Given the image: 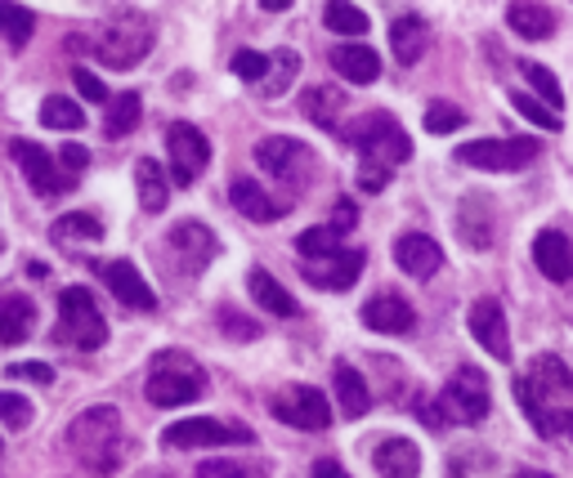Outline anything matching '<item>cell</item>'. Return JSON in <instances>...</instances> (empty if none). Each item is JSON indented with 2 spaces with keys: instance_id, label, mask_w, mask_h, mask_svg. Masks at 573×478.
Returning a JSON list of instances; mask_svg holds the SVG:
<instances>
[{
  "instance_id": "cell-51",
  "label": "cell",
  "mask_w": 573,
  "mask_h": 478,
  "mask_svg": "<svg viewBox=\"0 0 573 478\" xmlns=\"http://www.w3.org/2000/svg\"><path fill=\"white\" fill-rule=\"evenodd\" d=\"M314 478H350V474L340 469L336 460H327V456H323V460H314Z\"/></svg>"
},
{
  "instance_id": "cell-26",
  "label": "cell",
  "mask_w": 573,
  "mask_h": 478,
  "mask_svg": "<svg viewBox=\"0 0 573 478\" xmlns=\"http://www.w3.org/2000/svg\"><path fill=\"white\" fill-rule=\"evenodd\" d=\"M37 326V304L28 295H0V344H23Z\"/></svg>"
},
{
  "instance_id": "cell-5",
  "label": "cell",
  "mask_w": 573,
  "mask_h": 478,
  "mask_svg": "<svg viewBox=\"0 0 573 478\" xmlns=\"http://www.w3.org/2000/svg\"><path fill=\"white\" fill-rule=\"evenodd\" d=\"M355 148H359L364 166H377V170H386V175L412 157V139L403 135V126L395 122L390 112H368V116H359Z\"/></svg>"
},
{
  "instance_id": "cell-14",
  "label": "cell",
  "mask_w": 573,
  "mask_h": 478,
  "mask_svg": "<svg viewBox=\"0 0 573 478\" xmlns=\"http://www.w3.org/2000/svg\"><path fill=\"white\" fill-rule=\"evenodd\" d=\"M99 278L108 282V291L117 295L126 309H140V313H153V309H157L153 287L144 282V273H140L131 260H108V264H99Z\"/></svg>"
},
{
  "instance_id": "cell-1",
  "label": "cell",
  "mask_w": 573,
  "mask_h": 478,
  "mask_svg": "<svg viewBox=\"0 0 573 478\" xmlns=\"http://www.w3.org/2000/svg\"><path fill=\"white\" fill-rule=\"evenodd\" d=\"M68 447H72V456L94 478L112 474V469L122 465V447H126V429H122L117 407H90V412H81L68 425Z\"/></svg>"
},
{
  "instance_id": "cell-2",
  "label": "cell",
  "mask_w": 573,
  "mask_h": 478,
  "mask_svg": "<svg viewBox=\"0 0 573 478\" xmlns=\"http://www.w3.org/2000/svg\"><path fill=\"white\" fill-rule=\"evenodd\" d=\"M94 50L108 67H140L153 50V19L140 10H112L94 32Z\"/></svg>"
},
{
  "instance_id": "cell-9",
  "label": "cell",
  "mask_w": 573,
  "mask_h": 478,
  "mask_svg": "<svg viewBox=\"0 0 573 478\" xmlns=\"http://www.w3.org/2000/svg\"><path fill=\"white\" fill-rule=\"evenodd\" d=\"M274 416L291 429H305V434H318L331 425V407L323 398V389L314 385H287L274 394Z\"/></svg>"
},
{
  "instance_id": "cell-31",
  "label": "cell",
  "mask_w": 573,
  "mask_h": 478,
  "mask_svg": "<svg viewBox=\"0 0 573 478\" xmlns=\"http://www.w3.org/2000/svg\"><path fill=\"white\" fill-rule=\"evenodd\" d=\"M296 72H300V54L296 50H274L269 54V67H265V81L256 85L265 98H278L291 81H296Z\"/></svg>"
},
{
  "instance_id": "cell-48",
  "label": "cell",
  "mask_w": 573,
  "mask_h": 478,
  "mask_svg": "<svg viewBox=\"0 0 573 478\" xmlns=\"http://www.w3.org/2000/svg\"><path fill=\"white\" fill-rule=\"evenodd\" d=\"M59 162L68 166V179H72V175H81V170L90 166V153H85V148H76V144H68V148L59 153Z\"/></svg>"
},
{
  "instance_id": "cell-25",
  "label": "cell",
  "mask_w": 573,
  "mask_h": 478,
  "mask_svg": "<svg viewBox=\"0 0 573 478\" xmlns=\"http://www.w3.org/2000/svg\"><path fill=\"white\" fill-rule=\"evenodd\" d=\"M331 67L346 81H355V85H372L381 76V59H377L372 45H336L331 50Z\"/></svg>"
},
{
  "instance_id": "cell-15",
  "label": "cell",
  "mask_w": 573,
  "mask_h": 478,
  "mask_svg": "<svg viewBox=\"0 0 573 478\" xmlns=\"http://www.w3.org/2000/svg\"><path fill=\"white\" fill-rule=\"evenodd\" d=\"M395 260L408 278H434L443 269V251L430 232H403L395 242Z\"/></svg>"
},
{
  "instance_id": "cell-17",
  "label": "cell",
  "mask_w": 573,
  "mask_h": 478,
  "mask_svg": "<svg viewBox=\"0 0 573 478\" xmlns=\"http://www.w3.org/2000/svg\"><path fill=\"white\" fill-rule=\"evenodd\" d=\"M533 264L542 269V278L551 282H569L573 278V242L560 228H542L533 237Z\"/></svg>"
},
{
  "instance_id": "cell-3",
  "label": "cell",
  "mask_w": 573,
  "mask_h": 478,
  "mask_svg": "<svg viewBox=\"0 0 573 478\" xmlns=\"http://www.w3.org/2000/svg\"><path fill=\"white\" fill-rule=\"evenodd\" d=\"M144 394H149L153 407H184V403L206 394V372L193 363L188 353L166 349V353L153 357V372H149Z\"/></svg>"
},
{
  "instance_id": "cell-45",
  "label": "cell",
  "mask_w": 573,
  "mask_h": 478,
  "mask_svg": "<svg viewBox=\"0 0 573 478\" xmlns=\"http://www.w3.org/2000/svg\"><path fill=\"white\" fill-rule=\"evenodd\" d=\"M197 478H252V474H247V465L219 456V460H202L197 465Z\"/></svg>"
},
{
  "instance_id": "cell-10",
  "label": "cell",
  "mask_w": 573,
  "mask_h": 478,
  "mask_svg": "<svg viewBox=\"0 0 573 478\" xmlns=\"http://www.w3.org/2000/svg\"><path fill=\"white\" fill-rule=\"evenodd\" d=\"M166 153H171V179H175L180 188H188V184L206 170V162H211L206 135H202L197 126H188V122H175V126L166 131Z\"/></svg>"
},
{
  "instance_id": "cell-53",
  "label": "cell",
  "mask_w": 573,
  "mask_h": 478,
  "mask_svg": "<svg viewBox=\"0 0 573 478\" xmlns=\"http://www.w3.org/2000/svg\"><path fill=\"white\" fill-rule=\"evenodd\" d=\"M149 478H157V474H149Z\"/></svg>"
},
{
  "instance_id": "cell-21",
  "label": "cell",
  "mask_w": 573,
  "mask_h": 478,
  "mask_svg": "<svg viewBox=\"0 0 573 478\" xmlns=\"http://www.w3.org/2000/svg\"><path fill=\"white\" fill-rule=\"evenodd\" d=\"M359 273H364V251H346V247L327 260H318L314 269H305V278L323 291H350L359 282Z\"/></svg>"
},
{
  "instance_id": "cell-46",
  "label": "cell",
  "mask_w": 573,
  "mask_h": 478,
  "mask_svg": "<svg viewBox=\"0 0 573 478\" xmlns=\"http://www.w3.org/2000/svg\"><path fill=\"white\" fill-rule=\"evenodd\" d=\"M72 81H76L81 98H90V103H108V90H103V81H99L90 67H76V72H72Z\"/></svg>"
},
{
  "instance_id": "cell-35",
  "label": "cell",
  "mask_w": 573,
  "mask_h": 478,
  "mask_svg": "<svg viewBox=\"0 0 573 478\" xmlns=\"http://www.w3.org/2000/svg\"><path fill=\"white\" fill-rule=\"evenodd\" d=\"M323 28L340 32V37H364L368 32V14L359 6H346V0H331V6H323Z\"/></svg>"
},
{
  "instance_id": "cell-36",
  "label": "cell",
  "mask_w": 573,
  "mask_h": 478,
  "mask_svg": "<svg viewBox=\"0 0 573 478\" xmlns=\"http://www.w3.org/2000/svg\"><path fill=\"white\" fill-rule=\"evenodd\" d=\"M296 251H300L305 260H327V256L340 251V232H336L331 224H314V228H305V232L296 237Z\"/></svg>"
},
{
  "instance_id": "cell-47",
  "label": "cell",
  "mask_w": 573,
  "mask_h": 478,
  "mask_svg": "<svg viewBox=\"0 0 573 478\" xmlns=\"http://www.w3.org/2000/svg\"><path fill=\"white\" fill-rule=\"evenodd\" d=\"M6 376H14V381H32V385H50V381H54V372H50L45 363H14Z\"/></svg>"
},
{
  "instance_id": "cell-37",
  "label": "cell",
  "mask_w": 573,
  "mask_h": 478,
  "mask_svg": "<svg viewBox=\"0 0 573 478\" xmlns=\"http://www.w3.org/2000/svg\"><path fill=\"white\" fill-rule=\"evenodd\" d=\"M41 122H45V126H54V131H81V126H85V112H81L72 98L50 94V98L41 103Z\"/></svg>"
},
{
  "instance_id": "cell-33",
  "label": "cell",
  "mask_w": 573,
  "mask_h": 478,
  "mask_svg": "<svg viewBox=\"0 0 573 478\" xmlns=\"http://www.w3.org/2000/svg\"><path fill=\"white\" fill-rule=\"evenodd\" d=\"M520 76L542 94V107L546 112H555L560 116V103H564V90H560V81H555V72L551 67H542V63H533V59H520Z\"/></svg>"
},
{
  "instance_id": "cell-29",
  "label": "cell",
  "mask_w": 573,
  "mask_h": 478,
  "mask_svg": "<svg viewBox=\"0 0 573 478\" xmlns=\"http://www.w3.org/2000/svg\"><path fill=\"white\" fill-rule=\"evenodd\" d=\"M135 188H140V206H144L149 215H162V210H166V201H171V179L162 175V162L140 157V166H135Z\"/></svg>"
},
{
  "instance_id": "cell-12",
  "label": "cell",
  "mask_w": 573,
  "mask_h": 478,
  "mask_svg": "<svg viewBox=\"0 0 573 478\" xmlns=\"http://www.w3.org/2000/svg\"><path fill=\"white\" fill-rule=\"evenodd\" d=\"M10 157L19 162V170L28 175V184H32L37 197H54V193H68L72 188V179L59 175V162L41 144H32V139H14L10 144Z\"/></svg>"
},
{
  "instance_id": "cell-19",
  "label": "cell",
  "mask_w": 573,
  "mask_h": 478,
  "mask_svg": "<svg viewBox=\"0 0 573 478\" xmlns=\"http://www.w3.org/2000/svg\"><path fill=\"white\" fill-rule=\"evenodd\" d=\"M412 322H417L412 304L403 295H395V291H381V295H372L364 304V326H372L381 335H403V331H412Z\"/></svg>"
},
{
  "instance_id": "cell-34",
  "label": "cell",
  "mask_w": 573,
  "mask_h": 478,
  "mask_svg": "<svg viewBox=\"0 0 573 478\" xmlns=\"http://www.w3.org/2000/svg\"><path fill=\"white\" fill-rule=\"evenodd\" d=\"M340 103H346V98H340V90H331V85H318V90H305V116H309V122L314 126H336V116H340Z\"/></svg>"
},
{
  "instance_id": "cell-27",
  "label": "cell",
  "mask_w": 573,
  "mask_h": 478,
  "mask_svg": "<svg viewBox=\"0 0 573 478\" xmlns=\"http://www.w3.org/2000/svg\"><path fill=\"white\" fill-rule=\"evenodd\" d=\"M507 23L524 41H546L555 32V10L551 6H529V0H515V6H507Z\"/></svg>"
},
{
  "instance_id": "cell-44",
  "label": "cell",
  "mask_w": 573,
  "mask_h": 478,
  "mask_svg": "<svg viewBox=\"0 0 573 478\" xmlns=\"http://www.w3.org/2000/svg\"><path fill=\"white\" fill-rule=\"evenodd\" d=\"M219 326L228 331V335H234V340H260V326L252 322V318H243V313H234V309H219Z\"/></svg>"
},
{
  "instance_id": "cell-6",
  "label": "cell",
  "mask_w": 573,
  "mask_h": 478,
  "mask_svg": "<svg viewBox=\"0 0 573 478\" xmlns=\"http://www.w3.org/2000/svg\"><path fill=\"white\" fill-rule=\"evenodd\" d=\"M256 162H260V170H265L269 179H278L287 193H300V188L314 179V148L300 144V139H287V135L260 139Z\"/></svg>"
},
{
  "instance_id": "cell-41",
  "label": "cell",
  "mask_w": 573,
  "mask_h": 478,
  "mask_svg": "<svg viewBox=\"0 0 573 478\" xmlns=\"http://www.w3.org/2000/svg\"><path fill=\"white\" fill-rule=\"evenodd\" d=\"M0 425L28 429V425H32V403H28L23 394H6V389H0Z\"/></svg>"
},
{
  "instance_id": "cell-32",
  "label": "cell",
  "mask_w": 573,
  "mask_h": 478,
  "mask_svg": "<svg viewBox=\"0 0 573 478\" xmlns=\"http://www.w3.org/2000/svg\"><path fill=\"white\" fill-rule=\"evenodd\" d=\"M529 381H533V389L542 394H573V376H569V367L560 363V357L555 353H542L538 357V363L529 367Z\"/></svg>"
},
{
  "instance_id": "cell-7",
  "label": "cell",
  "mask_w": 573,
  "mask_h": 478,
  "mask_svg": "<svg viewBox=\"0 0 573 478\" xmlns=\"http://www.w3.org/2000/svg\"><path fill=\"white\" fill-rule=\"evenodd\" d=\"M59 335L76 349H99L108 340V322L85 287H68L59 295Z\"/></svg>"
},
{
  "instance_id": "cell-28",
  "label": "cell",
  "mask_w": 573,
  "mask_h": 478,
  "mask_svg": "<svg viewBox=\"0 0 573 478\" xmlns=\"http://www.w3.org/2000/svg\"><path fill=\"white\" fill-rule=\"evenodd\" d=\"M247 287H252V300H256L260 309H269L274 318H296V313H300V304L291 300V291H287V287H283L274 273H265V269H252Z\"/></svg>"
},
{
  "instance_id": "cell-42",
  "label": "cell",
  "mask_w": 573,
  "mask_h": 478,
  "mask_svg": "<svg viewBox=\"0 0 573 478\" xmlns=\"http://www.w3.org/2000/svg\"><path fill=\"white\" fill-rule=\"evenodd\" d=\"M265 67H269V54H260V50H238L234 54V76L247 81V85H260Z\"/></svg>"
},
{
  "instance_id": "cell-11",
  "label": "cell",
  "mask_w": 573,
  "mask_h": 478,
  "mask_svg": "<svg viewBox=\"0 0 573 478\" xmlns=\"http://www.w3.org/2000/svg\"><path fill=\"white\" fill-rule=\"evenodd\" d=\"M166 447H224V443H252V429L243 425H224V420H206V416H188L162 429Z\"/></svg>"
},
{
  "instance_id": "cell-16",
  "label": "cell",
  "mask_w": 573,
  "mask_h": 478,
  "mask_svg": "<svg viewBox=\"0 0 573 478\" xmlns=\"http://www.w3.org/2000/svg\"><path fill=\"white\" fill-rule=\"evenodd\" d=\"M228 197H234V210H238V215H247V219H256V224H274V219H283V215L291 210L287 197L265 193L256 179H234V184H228Z\"/></svg>"
},
{
  "instance_id": "cell-39",
  "label": "cell",
  "mask_w": 573,
  "mask_h": 478,
  "mask_svg": "<svg viewBox=\"0 0 573 478\" xmlns=\"http://www.w3.org/2000/svg\"><path fill=\"white\" fill-rule=\"evenodd\" d=\"M54 237H63V242H99V237H103V224H99L94 215L76 210V215L54 219Z\"/></svg>"
},
{
  "instance_id": "cell-52",
  "label": "cell",
  "mask_w": 573,
  "mask_h": 478,
  "mask_svg": "<svg viewBox=\"0 0 573 478\" xmlns=\"http://www.w3.org/2000/svg\"><path fill=\"white\" fill-rule=\"evenodd\" d=\"M515 478H551V474H538V469H524V474H515Z\"/></svg>"
},
{
  "instance_id": "cell-43",
  "label": "cell",
  "mask_w": 573,
  "mask_h": 478,
  "mask_svg": "<svg viewBox=\"0 0 573 478\" xmlns=\"http://www.w3.org/2000/svg\"><path fill=\"white\" fill-rule=\"evenodd\" d=\"M511 103H515V107H520V112L529 116L533 126H542V131H564V126H560V116H555V112H546V107H542V103H538L533 94L515 90V94H511Z\"/></svg>"
},
{
  "instance_id": "cell-24",
  "label": "cell",
  "mask_w": 573,
  "mask_h": 478,
  "mask_svg": "<svg viewBox=\"0 0 573 478\" xmlns=\"http://www.w3.org/2000/svg\"><path fill=\"white\" fill-rule=\"evenodd\" d=\"M331 385H336V403H340V412H346L350 420L368 416L372 394H368V381H364L350 363H336V367H331Z\"/></svg>"
},
{
  "instance_id": "cell-22",
  "label": "cell",
  "mask_w": 573,
  "mask_h": 478,
  "mask_svg": "<svg viewBox=\"0 0 573 478\" xmlns=\"http://www.w3.org/2000/svg\"><path fill=\"white\" fill-rule=\"evenodd\" d=\"M390 45H395V59H399L403 67H412V63L426 54V45H430V23H426L417 10L399 14V19L390 23Z\"/></svg>"
},
{
  "instance_id": "cell-49",
  "label": "cell",
  "mask_w": 573,
  "mask_h": 478,
  "mask_svg": "<svg viewBox=\"0 0 573 478\" xmlns=\"http://www.w3.org/2000/svg\"><path fill=\"white\" fill-rule=\"evenodd\" d=\"M355 219H359L355 201H350V197H340V206H336V224H331V228H336L340 237H346V228H355Z\"/></svg>"
},
{
  "instance_id": "cell-50",
  "label": "cell",
  "mask_w": 573,
  "mask_h": 478,
  "mask_svg": "<svg viewBox=\"0 0 573 478\" xmlns=\"http://www.w3.org/2000/svg\"><path fill=\"white\" fill-rule=\"evenodd\" d=\"M386 179H390L386 170H377V166H364V162H359V188H364V193H377V188H386Z\"/></svg>"
},
{
  "instance_id": "cell-8",
  "label": "cell",
  "mask_w": 573,
  "mask_h": 478,
  "mask_svg": "<svg viewBox=\"0 0 573 478\" xmlns=\"http://www.w3.org/2000/svg\"><path fill=\"white\" fill-rule=\"evenodd\" d=\"M457 162L475 166V170H524L538 162V139H471L457 148Z\"/></svg>"
},
{
  "instance_id": "cell-20",
  "label": "cell",
  "mask_w": 573,
  "mask_h": 478,
  "mask_svg": "<svg viewBox=\"0 0 573 478\" xmlns=\"http://www.w3.org/2000/svg\"><path fill=\"white\" fill-rule=\"evenodd\" d=\"M166 247H171V251H175L193 273H202V264L215 256V232H211L206 224H197V219H184V224H175V228H171Z\"/></svg>"
},
{
  "instance_id": "cell-40",
  "label": "cell",
  "mask_w": 573,
  "mask_h": 478,
  "mask_svg": "<svg viewBox=\"0 0 573 478\" xmlns=\"http://www.w3.org/2000/svg\"><path fill=\"white\" fill-rule=\"evenodd\" d=\"M457 126H467V116H462V107H457V103H443V98L426 103V131L430 135H452Z\"/></svg>"
},
{
  "instance_id": "cell-23",
  "label": "cell",
  "mask_w": 573,
  "mask_h": 478,
  "mask_svg": "<svg viewBox=\"0 0 573 478\" xmlns=\"http://www.w3.org/2000/svg\"><path fill=\"white\" fill-rule=\"evenodd\" d=\"M372 465L381 478H417L421 474V447L412 438H386L372 451Z\"/></svg>"
},
{
  "instance_id": "cell-18",
  "label": "cell",
  "mask_w": 573,
  "mask_h": 478,
  "mask_svg": "<svg viewBox=\"0 0 573 478\" xmlns=\"http://www.w3.org/2000/svg\"><path fill=\"white\" fill-rule=\"evenodd\" d=\"M457 232L471 251H489L493 247V201L484 193H467L462 210H457Z\"/></svg>"
},
{
  "instance_id": "cell-38",
  "label": "cell",
  "mask_w": 573,
  "mask_h": 478,
  "mask_svg": "<svg viewBox=\"0 0 573 478\" xmlns=\"http://www.w3.org/2000/svg\"><path fill=\"white\" fill-rule=\"evenodd\" d=\"M32 28H37L32 10H23V6H6V0H0V37H6L14 50L32 41Z\"/></svg>"
},
{
  "instance_id": "cell-30",
  "label": "cell",
  "mask_w": 573,
  "mask_h": 478,
  "mask_svg": "<svg viewBox=\"0 0 573 478\" xmlns=\"http://www.w3.org/2000/svg\"><path fill=\"white\" fill-rule=\"evenodd\" d=\"M140 112H144V103H140L135 90H126V94H117V98H108L103 135H108V139H126V135L140 126Z\"/></svg>"
},
{
  "instance_id": "cell-13",
  "label": "cell",
  "mask_w": 573,
  "mask_h": 478,
  "mask_svg": "<svg viewBox=\"0 0 573 478\" xmlns=\"http://www.w3.org/2000/svg\"><path fill=\"white\" fill-rule=\"evenodd\" d=\"M471 335L480 340V349L489 357H498V363H507L511 357V326H507V313H502V300L484 295L471 304Z\"/></svg>"
},
{
  "instance_id": "cell-4",
  "label": "cell",
  "mask_w": 573,
  "mask_h": 478,
  "mask_svg": "<svg viewBox=\"0 0 573 478\" xmlns=\"http://www.w3.org/2000/svg\"><path fill=\"white\" fill-rule=\"evenodd\" d=\"M489 407H493V394H489V376L480 367H462V372L443 385V394L434 398L439 425H448V420H457V425H484L489 420Z\"/></svg>"
}]
</instances>
